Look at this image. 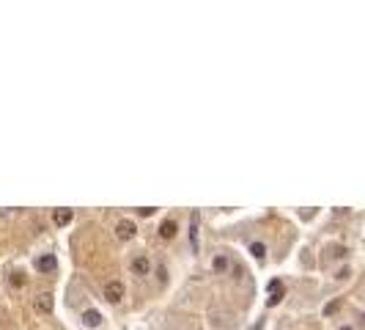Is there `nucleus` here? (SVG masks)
I'll return each mask as SVG.
<instances>
[{"label":"nucleus","instance_id":"obj_19","mask_svg":"<svg viewBox=\"0 0 365 330\" xmlns=\"http://www.w3.org/2000/svg\"><path fill=\"white\" fill-rule=\"evenodd\" d=\"M338 330H357V328H354V325H341Z\"/></svg>","mask_w":365,"mask_h":330},{"label":"nucleus","instance_id":"obj_5","mask_svg":"<svg viewBox=\"0 0 365 330\" xmlns=\"http://www.w3.org/2000/svg\"><path fill=\"white\" fill-rule=\"evenodd\" d=\"M247 251H250V256H253L255 261H261V264H264V261H267V245H264L261 239H253V242H250V248H247Z\"/></svg>","mask_w":365,"mask_h":330},{"label":"nucleus","instance_id":"obj_13","mask_svg":"<svg viewBox=\"0 0 365 330\" xmlns=\"http://www.w3.org/2000/svg\"><path fill=\"white\" fill-rule=\"evenodd\" d=\"M157 281H159V283H165V281H168V267L162 264V261L157 264Z\"/></svg>","mask_w":365,"mask_h":330},{"label":"nucleus","instance_id":"obj_4","mask_svg":"<svg viewBox=\"0 0 365 330\" xmlns=\"http://www.w3.org/2000/svg\"><path fill=\"white\" fill-rule=\"evenodd\" d=\"M212 270H214V275H225L228 270H231V259H228L225 253H214V259H212Z\"/></svg>","mask_w":365,"mask_h":330},{"label":"nucleus","instance_id":"obj_9","mask_svg":"<svg viewBox=\"0 0 365 330\" xmlns=\"http://www.w3.org/2000/svg\"><path fill=\"white\" fill-rule=\"evenodd\" d=\"M179 234V226H176V220H165V223L159 226V237L162 239H173Z\"/></svg>","mask_w":365,"mask_h":330},{"label":"nucleus","instance_id":"obj_16","mask_svg":"<svg viewBox=\"0 0 365 330\" xmlns=\"http://www.w3.org/2000/svg\"><path fill=\"white\" fill-rule=\"evenodd\" d=\"M11 283H14V286H22V283H25V275H22V273H14V275H11Z\"/></svg>","mask_w":365,"mask_h":330},{"label":"nucleus","instance_id":"obj_18","mask_svg":"<svg viewBox=\"0 0 365 330\" xmlns=\"http://www.w3.org/2000/svg\"><path fill=\"white\" fill-rule=\"evenodd\" d=\"M250 330H264V319H258V322H255V325H253V328H250Z\"/></svg>","mask_w":365,"mask_h":330},{"label":"nucleus","instance_id":"obj_3","mask_svg":"<svg viewBox=\"0 0 365 330\" xmlns=\"http://www.w3.org/2000/svg\"><path fill=\"white\" fill-rule=\"evenodd\" d=\"M104 297L116 305V303L124 300V283H118V281H110L107 286H104Z\"/></svg>","mask_w":365,"mask_h":330},{"label":"nucleus","instance_id":"obj_15","mask_svg":"<svg viewBox=\"0 0 365 330\" xmlns=\"http://www.w3.org/2000/svg\"><path fill=\"white\" fill-rule=\"evenodd\" d=\"M154 212H157L154 206H140V209H138V215H140V218H151Z\"/></svg>","mask_w":365,"mask_h":330},{"label":"nucleus","instance_id":"obj_1","mask_svg":"<svg viewBox=\"0 0 365 330\" xmlns=\"http://www.w3.org/2000/svg\"><path fill=\"white\" fill-rule=\"evenodd\" d=\"M33 264H36V270H39V273H55V270H58L55 253H42V256H39Z\"/></svg>","mask_w":365,"mask_h":330},{"label":"nucleus","instance_id":"obj_20","mask_svg":"<svg viewBox=\"0 0 365 330\" xmlns=\"http://www.w3.org/2000/svg\"><path fill=\"white\" fill-rule=\"evenodd\" d=\"M360 319H363V325H365V314H363V316H360Z\"/></svg>","mask_w":365,"mask_h":330},{"label":"nucleus","instance_id":"obj_11","mask_svg":"<svg viewBox=\"0 0 365 330\" xmlns=\"http://www.w3.org/2000/svg\"><path fill=\"white\" fill-rule=\"evenodd\" d=\"M72 220V209H55V223L58 226H66Z\"/></svg>","mask_w":365,"mask_h":330},{"label":"nucleus","instance_id":"obj_7","mask_svg":"<svg viewBox=\"0 0 365 330\" xmlns=\"http://www.w3.org/2000/svg\"><path fill=\"white\" fill-rule=\"evenodd\" d=\"M198 223H200V215L193 212V218H190V245H193L195 253H198Z\"/></svg>","mask_w":365,"mask_h":330},{"label":"nucleus","instance_id":"obj_2","mask_svg":"<svg viewBox=\"0 0 365 330\" xmlns=\"http://www.w3.org/2000/svg\"><path fill=\"white\" fill-rule=\"evenodd\" d=\"M132 273L140 275V278H143V275H148V273H151V259H148L146 253H138V256L132 259Z\"/></svg>","mask_w":365,"mask_h":330},{"label":"nucleus","instance_id":"obj_6","mask_svg":"<svg viewBox=\"0 0 365 330\" xmlns=\"http://www.w3.org/2000/svg\"><path fill=\"white\" fill-rule=\"evenodd\" d=\"M83 325L85 328H99L102 325V314L97 308H85L83 311Z\"/></svg>","mask_w":365,"mask_h":330},{"label":"nucleus","instance_id":"obj_12","mask_svg":"<svg viewBox=\"0 0 365 330\" xmlns=\"http://www.w3.org/2000/svg\"><path fill=\"white\" fill-rule=\"evenodd\" d=\"M283 297H286V289H277V292H272V295H269L267 305H269V308H275V305H277V303L283 300Z\"/></svg>","mask_w":365,"mask_h":330},{"label":"nucleus","instance_id":"obj_10","mask_svg":"<svg viewBox=\"0 0 365 330\" xmlns=\"http://www.w3.org/2000/svg\"><path fill=\"white\" fill-rule=\"evenodd\" d=\"M36 311H39V314H52V297L42 295L39 300H36Z\"/></svg>","mask_w":365,"mask_h":330},{"label":"nucleus","instance_id":"obj_17","mask_svg":"<svg viewBox=\"0 0 365 330\" xmlns=\"http://www.w3.org/2000/svg\"><path fill=\"white\" fill-rule=\"evenodd\" d=\"M269 295H272V292H277V289H280V278H275V281H269Z\"/></svg>","mask_w":365,"mask_h":330},{"label":"nucleus","instance_id":"obj_8","mask_svg":"<svg viewBox=\"0 0 365 330\" xmlns=\"http://www.w3.org/2000/svg\"><path fill=\"white\" fill-rule=\"evenodd\" d=\"M135 231H138V228H135V223H132V220H121V223L116 226V234L121 239H132V237H135Z\"/></svg>","mask_w":365,"mask_h":330},{"label":"nucleus","instance_id":"obj_14","mask_svg":"<svg viewBox=\"0 0 365 330\" xmlns=\"http://www.w3.org/2000/svg\"><path fill=\"white\" fill-rule=\"evenodd\" d=\"M349 275H351V267H341V270L335 273V281H346Z\"/></svg>","mask_w":365,"mask_h":330}]
</instances>
